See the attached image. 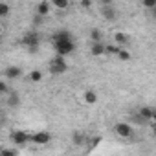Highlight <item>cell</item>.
<instances>
[{
	"instance_id": "cell-1",
	"label": "cell",
	"mask_w": 156,
	"mask_h": 156,
	"mask_svg": "<svg viewBox=\"0 0 156 156\" xmlns=\"http://www.w3.org/2000/svg\"><path fill=\"white\" fill-rule=\"evenodd\" d=\"M22 44L28 48L30 53H37L39 46H41V35H39L37 31H28V33H24V37H22Z\"/></svg>"
},
{
	"instance_id": "cell-2",
	"label": "cell",
	"mask_w": 156,
	"mask_h": 156,
	"mask_svg": "<svg viewBox=\"0 0 156 156\" xmlns=\"http://www.w3.org/2000/svg\"><path fill=\"white\" fill-rule=\"evenodd\" d=\"M48 70L51 72V73H64L66 70H68V62H66V57H62V55H55L51 61H50V64H48Z\"/></svg>"
},
{
	"instance_id": "cell-3",
	"label": "cell",
	"mask_w": 156,
	"mask_h": 156,
	"mask_svg": "<svg viewBox=\"0 0 156 156\" xmlns=\"http://www.w3.org/2000/svg\"><path fill=\"white\" fill-rule=\"evenodd\" d=\"M53 48H55L57 55L68 57V55H72V53L75 51V42H73V39H70V41H62V42L53 44Z\"/></svg>"
},
{
	"instance_id": "cell-4",
	"label": "cell",
	"mask_w": 156,
	"mask_h": 156,
	"mask_svg": "<svg viewBox=\"0 0 156 156\" xmlns=\"http://www.w3.org/2000/svg\"><path fill=\"white\" fill-rule=\"evenodd\" d=\"M114 132H116L119 138L129 140V138H132L134 129H132V125H130V123H127V121H118V123L114 125Z\"/></svg>"
},
{
	"instance_id": "cell-5",
	"label": "cell",
	"mask_w": 156,
	"mask_h": 156,
	"mask_svg": "<svg viewBox=\"0 0 156 156\" xmlns=\"http://www.w3.org/2000/svg\"><path fill=\"white\" fill-rule=\"evenodd\" d=\"M11 141L15 145H26L28 141H31V134L26 130H13L11 132Z\"/></svg>"
},
{
	"instance_id": "cell-6",
	"label": "cell",
	"mask_w": 156,
	"mask_h": 156,
	"mask_svg": "<svg viewBox=\"0 0 156 156\" xmlns=\"http://www.w3.org/2000/svg\"><path fill=\"white\" fill-rule=\"evenodd\" d=\"M50 141H51V136L46 130H39V132L31 134V143H35V145H48Z\"/></svg>"
},
{
	"instance_id": "cell-7",
	"label": "cell",
	"mask_w": 156,
	"mask_h": 156,
	"mask_svg": "<svg viewBox=\"0 0 156 156\" xmlns=\"http://www.w3.org/2000/svg\"><path fill=\"white\" fill-rule=\"evenodd\" d=\"M70 39H73V37H72V33L68 30H57L51 35V44H57V42H62V41H70Z\"/></svg>"
},
{
	"instance_id": "cell-8",
	"label": "cell",
	"mask_w": 156,
	"mask_h": 156,
	"mask_svg": "<svg viewBox=\"0 0 156 156\" xmlns=\"http://www.w3.org/2000/svg\"><path fill=\"white\" fill-rule=\"evenodd\" d=\"M51 9H53V6H51V0H41V2L37 4V13L39 15H42V17H48L50 13H51Z\"/></svg>"
},
{
	"instance_id": "cell-9",
	"label": "cell",
	"mask_w": 156,
	"mask_h": 156,
	"mask_svg": "<svg viewBox=\"0 0 156 156\" xmlns=\"http://www.w3.org/2000/svg\"><path fill=\"white\" fill-rule=\"evenodd\" d=\"M4 75H6L8 81H15V79H19V77L22 75V68L20 66H9V68H6Z\"/></svg>"
},
{
	"instance_id": "cell-10",
	"label": "cell",
	"mask_w": 156,
	"mask_h": 156,
	"mask_svg": "<svg viewBox=\"0 0 156 156\" xmlns=\"http://www.w3.org/2000/svg\"><path fill=\"white\" fill-rule=\"evenodd\" d=\"M90 53H92L94 57L107 55V44H105V42H92V46H90Z\"/></svg>"
},
{
	"instance_id": "cell-11",
	"label": "cell",
	"mask_w": 156,
	"mask_h": 156,
	"mask_svg": "<svg viewBox=\"0 0 156 156\" xmlns=\"http://www.w3.org/2000/svg\"><path fill=\"white\" fill-rule=\"evenodd\" d=\"M101 17H103L105 20H116L118 11H116L112 6H101Z\"/></svg>"
},
{
	"instance_id": "cell-12",
	"label": "cell",
	"mask_w": 156,
	"mask_h": 156,
	"mask_svg": "<svg viewBox=\"0 0 156 156\" xmlns=\"http://www.w3.org/2000/svg\"><path fill=\"white\" fill-rule=\"evenodd\" d=\"M114 42L123 48V46H127V44L130 42V37H129V33H125V31H116V33H114Z\"/></svg>"
},
{
	"instance_id": "cell-13",
	"label": "cell",
	"mask_w": 156,
	"mask_h": 156,
	"mask_svg": "<svg viewBox=\"0 0 156 156\" xmlns=\"http://www.w3.org/2000/svg\"><path fill=\"white\" fill-rule=\"evenodd\" d=\"M83 101L87 105H94V103H98V94L94 90H85L83 92Z\"/></svg>"
},
{
	"instance_id": "cell-14",
	"label": "cell",
	"mask_w": 156,
	"mask_h": 156,
	"mask_svg": "<svg viewBox=\"0 0 156 156\" xmlns=\"http://www.w3.org/2000/svg\"><path fill=\"white\" fill-rule=\"evenodd\" d=\"M88 39H90L92 42H103V31H101L99 28H94V30H90Z\"/></svg>"
},
{
	"instance_id": "cell-15",
	"label": "cell",
	"mask_w": 156,
	"mask_h": 156,
	"mask_svg": "<svg viewBox=\"0 0 156 156\" xmlns=\"http://www.w3.org/2000/svg\"><path fill=\"white\" fill-rule=\"evenodd\" d=\"M138 114L143 118V121H152V114H154V110L149 108V107H141V108L138 110Z\"/></svg>"
},
{
	"instance_id": "cell-16",
	"label": "cell",
	"mask_w": 156,
	"mask_h": 156,
	"mask_svg": "<svg viewBox=\"0 0 156 156\" xmlns=\"http://www.w3.org/2000/svg\"><path fill=\"white\" fill-rule=\"evenodd\" d=\"M51 6H53V9L64 11L70 8V0H51Z\"/></svg>"
},
{
	"instance_id": "cell-17",
	"label": "cell",
	"mask_w": 156,
	"mask_h": 156,
	"mask_svg": "<svg viewBox=\"0 0 156 156\" xmlns=\"http://www.w3.org/2000/svg\"><path fill=\"white\" fill-rule=\"evenodd\" d=\"M8 105L13 108V107H19L20 105V96L17 94V92H11V94H8Z\"/></svg>"
},
{
	"instance_id": "cell-18",
	"label": "cell",
	"mask_w": 156,
	"mask_h": 156,
	"mask_svg": "<svg viewBox=\"0 0 156 156\" xmlns=\"http://www.w3.org/2000/svg\"><path fill=\"white\" fill-rule=\"evenodd\" d=\"M28 79H30V83H41L42 81V72L41 70H31Z\"/></svg>"
},
{
	"instance_id": "cell-19",
	"label": "cell",
	"mask_w": 156,
	"mask_h": 156,
	"mask_svg": "<svg viewBox=\"0 0 156 156\" xmlns=\"http://www.w3.org/2000/svg\"><path fill=\"white\" fill-rule=\"evenodd\" d=\"M119 61H130L132 59V53L129 51V50H125V48H121L119 51H118V55H116Z\"/></svg>"
},
{
	"instance_id": "cell-20",
	"label": "cell",
	"mask_w": 156,
	"mask_h": 156,
	"mask_svg": "<svg viewBox=\"0 0 156 156\" xmlns=\"http://www.w3.org/2000/svg\"><path fill=\"white\" fill-rule=\"evenodd\" d=\"M119 50H121V46H118L116 42L114 44H107V53H110V55H118Z\"/></svg>"
},
{
	"instance_id": "cell-21",
	"label": "cell",
	"mask_w": 156,
	"mask_h": 156,
	"mask_svg": "<svg viewBox=\"0 0 156 156\" xmlns=\"http://www.w3.org/2000/svg\"><path fill=\"white\" fill-rule=\"evenodd\" d=\"M141 6L145 8V9H154L156 8V0H141Z\"/></svg>"
},
{
	"instance_id": "cell-22",
	"label": "cell",
	"mask_w": 156,
	"mask_h": 156,
	"mask_svg": "<svg viewBox=\"0 0 156 156\" xmlns=\"http://www.w3.org/2000/svg\"><path fill=\"white\" fill-rule=\"evenodd\" d=\"M8 13H9V4L2 2V4H0V17H6Z\"/></svg>"
},
{
	"instance_id": "cell-23",
	"label": "cell",
	"mask_w": 156,
	"mask_h": 156,
	"mask_svg": "<svg viewBox=\"0 0 156 156\" xmlns=\"http://www.w3.org/2000/svg\"><path fill=\"white\" fill-rule=\"evenodd\" d=\"M0 94H2V96H8L9 94V88H8V83L6 81L0 83Z\"/></svg>"
},
{
	"instance_id": "cell-24",
	"label": "cell",
	"mask_w": 156,
	"mask_h": 156,
	"mask_svg": "<svg viewBox=\"0 0 156 156\" xmlns=\"http://www.w3.org/2000/svg\"><path fill=\"white\" fill-rule=\"evenodd\" d=\"M79 6H81L83 9H90V8H92V0H81Z\"/></svg>"
},
{
	"instance_id": "cell-25",
	"label": "cell",
	"mask_w": 156,
	"mask_h": 156,
	"mask_svg": "<svg viewBox=\"0 0 156 156\" xmlns=\"http://www.w3.org/2000/svg\"><path fill=\"white\" fill-rule=\"evenodd\" d=\"M4 156H17V149H9V151H2Z\"/></svg>"
},
{
	"instance_id": "cell-26",
	"label": "cell",
	"mask_w": 156,
	"mask_h": 156,
	"mask_svg": "<svg viewBox=\"0 0 156 156\" xmlns=\"http://www.w3.org/2000/svg\"><path fill=\"white\" fill-rule=\"evenodd\" d=\"M112 2H114V0H99L101 6H112Z\"/></svg>"
},
{
	"instance_id": "cell-27",
	"label": "cell",
	"mask_w": 156,
	"mask_h": 156,
	"mask_svg": "<svg viewBox=\"0 0 156 156\" xmlns=\"http://www.w3.org/2000/svg\"><path fill=\"white\" fill-rule=\"evenodd\" d=\"M151 13H152V19L156 20V8H154V9H151Z\"/></svg>"
},
{
	"instance_id": "cell-28",
	"label": "cell",
	"mask_w": 156,
	"mask_h": 156,
	"mask_svg": "<svg viewBox=\"0 0 156 156\" xmlns=\"http://www.w3.org/2000/svg\"><path fill=\"white\" fill-rule=\"evenodd\" d=\"M152 123H154V127H156V110H154V114H152Z\"/></svg>"
}]
</instances>
